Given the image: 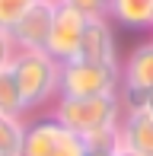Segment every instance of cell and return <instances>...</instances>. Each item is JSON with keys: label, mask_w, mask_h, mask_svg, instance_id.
Listing matches in <instances>:
<instances>
[{"label": "cell", "mask_w": 153, "mask_h": 156, "mask_svg": "<svg viewBox=\"0 0 153 156\" xmlns=\"http://www.w3.org/2000/svg\"><path fill=\"white\" fill-rule=\"evenodd\" d=\"M13 80L19 86V99H23V112H41L54 105L58 99V70L61 64L48 58L45 51H16L10 61Z\"/></svg>", "instance_id": "cell-1"}, {"label": "cell", "mask_w": 153, "mask_h": 156, "mask_svg": "<svg viewBox=\"0 0 153 156\" xmlns=\"http://www.w3.org/2000/svg\"><path fill=\"white\" fill-rule=\"evenodd\" d=\"M51 115L67 131L86 137V134L102 131V127H118L124 105H121L118 93H112V96H58L51 105Z\"/></svg>", "instance_id": "cell-2"}, {"label": "cell", "mask_w": 153, "mask_h": 156, "mask_svg": "<svg viewBox=\"0 0 153 156\" xmlns=\"http://www.w3.org/2000/svg\"><path fill=\"white\" fill-rule=\"evenodd\" d=\"M121 89V64L70 58L58 70V96H112Z\"/></svg>", "instance_id": "cell-3"}, {"label": "cell", "mask_w": 153, "mask_h": 156, "mask_svg": "<svg viewBox=\"0 0 153 156\" xmlns=\"http://www.w3.org/2000/svg\"><path fill=\"white\" fill-rule=\"evenodd\" d=\"M147 93H153V38L141 41L121 64V105L134 108Z\"/></svg>", "instance_id": "cell-4"}, {"label": "cell", "mask_w": 153, "mask_h": 156, "mask_svg": "<svg viewBox=\"0 0 153 156\" xmlns=\"http://www.w3.org/2000/svg\"><path fill=\"white\" fill-rule=\"evenodd\" d=\"M83 26H86V16H83V13L58 3L54 6V19H51V32H48V41H45V54L54 58L58 64L76 58Z\"/></svg>", "instance_id": "cell-5"}, {"label": "cell", "mask_w": 153, "mask_h": 156, "mask_svg": "<svg viewBox=\"0 0 153 156\" xmlns=\"http://www.w3.org/2000/svg\"><path fill=\"white\" fill-rule=\"evenodd\" d=\"M54 6L58 3H51V0H35L13 23L10 38L16 45V51H45L48 32H51V19H54Z\"/></svg>", "instance_id": "cell-6"}, {"label": "cell", "mask_w": 153, "mask_h": 156, "mask_svg": "<svg viewBox=\"0 0 153 156\" xmlns=\"http://www.w3.org/2000/svg\"><path fill=\"white\" fill-rule=\"evenodd\" d=\"M80 61H93V64H118V45H115V29L109 16H96L86 19L80 35V48H76Z\"/></svg>", "instance_id": "cell-7"}, {"label": "cell", "mask_w": 153, "mask_h": 156, "mask_svg": "<svg viewBox=\"0 0 153 156\" xmlns=\"http://www.w3.org/2000/svg\"><path fill=\"white\" fill-rule=\"evenodd\" d=\"M118 137L134 153L153 156V118L141 108H124L121 121H118Z\"/></svg>", "instance_id": "cell-8"}, {"label": "cell", "mask_w": 153, "mask_h": 156, "mask_svg": "<svg viewBox=\"0 0 153 156\" xmlns=\"http://www.w3.org/2000/svg\"><path fill=\"white\" fill-rule=\"evenodd\" d=\"M64 124L54 115H41L35 121H26V137H23V156H51L58 147Z\"/></svg>", "instance_id": "cell-9"}, {"label": "cell", "mask_w": 153, "mask_h": 156, "mask_svg": "<svg viewBox=\"0 0 153 156\" xmlns=\"http://www.w3.org/2000/svg\"><path fill=\"white\" fill-rule=\"evenodd\" d=\"M109 19L124 29H153V0H109Z\"/></svg>", "instance_id": "cell-10"}, {"label": "cell", "mask_w": 153, "mask_h": 156, "mask_svg": "<svg viewBox=\"0 0 153 156\" xmlns=\"http://www.w3.org/2000/svg\"><path fill=\"white\" fill-rule=\"evenodd\" d=\"M26 115H0V156H23Z\"/></svg>", "instance_id": "cell-11"}, {"label": "cell", "mask_w": 153, "mask_h": 156, "mask_svg": "<svg viewBox=\"0 0 153 156\" xmlns=\"http://www.w3.org/2000/svg\"><path fill=\"white\" fill-rule=\"evenodd\" d=\"M0 115H26L23 112V99H19V86L13 80L10 64L0 67Z\"/></svg>", "instance_id": "cell-12"}, {"label": "cell", "mask_w": 153, "mask_h": 156, "mask_svg": "<svg viewBox=\"0 0 153 156\" xmlns=\"http://www.w3.org/2000/svg\"><path fill=\"white\" fill-rule=\"evenodd\" d=\"M86 150H96V153H115L121 147V137H118V127H102V131H93L83 137Z\"/></svg>", "instance_id": "cell-13"}, {"label": "cell", "mask_w": 153, "mask_h": 156, "mask_svg": "<svg viewBox=\"0 0 153 156\" xmlns=\"http://www.w3.org/2000/svg\"><path fill=\"white\" fill-rule=\"evenodd\" d=\"M32 3H35V0H0V29L10 32L13 23H16V19L23 16Z\"/></svg>", "instance_id": "cell-14"}, {"label": "cell", "mask_w": 153, "mask_h": 156, "mask_svg": "<svg viewBox=\"0 0 153 156\" xmlns=\"http://www.w3.org/2000/svg\"><path fill=\"white\" fill-rule=\"evenodd\" d=\"M51 156H86V144H83L80 134H73V131L64 127V134H61V140H58V147H54Z\"/></svg>", "instance_id": "cell-15"}, {"label": "cell", "mask_w": 153, "mask_h": 156, "mask_svg": "<svg viewBox=\"0 0 153 156\" xmlns=\"http://www.w3.org/2000/svg\"><path fill=\"white\" fill-rule=\"evenodd\" d=\"M58 3L70 6V10L83 13L86 19H96V16H109V0H58Z\"/></svg>", "instance_id": "cell-16"}, {"label": "cell", "mask_w": 153, "mask_h": 156, "mask_svg": "<svg viewBox=\"0 0 153 156\" xmlns=\"http://www.w3.org/2000/svg\"><path fill=\"white\" fill-rule=\"evenodd\" d=\"M13 54H16V45H13L10 32L0 29V67H6V64L13 61Z\"/></svg>", "instance_id": "cell-17"}, {"label": "cell", "mask_w": 153, "mask_h": 156, "mask_svg": "<svg viewBox=\"0 0 153 156\" xmlns=\"http://www.w3.org/2000/svg\"><path fill=\"white\" fill-rule=\"evenodd\" d=\"M134 108H141V112H147V115L153 118V93H147V96H144V99H141V102H137V105H134Z\"/></svg>", "instance_id": "cell-18"}, {"label": "cell", "mask_w": 153, "mask_h": 156, "mask_svg": "<svg viewBox=\"0 0 153 156\" xmlns=\"http://www.w3.org/2000/svg\"><path fill=\"white\" fill-rule=\"evenodd\" d=\"M112 156H141V153H134L131 147H124V144H121V147H118V150H115Z\"/></svg>", "instance_id": "cell-19"}, {"label": "cell", "mask_w": 153, "mask_h": 156, "mask_svg": "<svg viewBox=\"0 0 153 156\" xmlns=\"http://www.w3.org/2000/svg\"><path fill=\"white\" fill-rule=\"evenodd\" d=\"M86 156H112V153H96V150H86Z\"/></svg>", "instance_id": "cell-20"}, {"label": "cell", "mask_w": 153, "mask_h": 156, "mask_svg": "<svg viewBox=\"0 0 153 156\" xmlns=\"http://www.w3.org/2000/svg\"><path fill=\"white\" fill-rule=\"evenodd\" d=\"M51 3H58V0H51Z\"/></svg>", "instance_id": "cell-21"}]
</instances>
